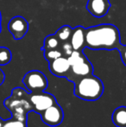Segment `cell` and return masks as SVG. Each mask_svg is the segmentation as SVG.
Returning <instances> with one entry per match:
<instances>
[{"label":"cell","mask_w":126,"mask_h":127,"mask_svg":"<svg viewBox=\"0 0 126 127\" xmlns=\"http://www.w3.org/2000/svg\"><path fill=\"white\" fill-rule=\"evenodd\" d=\"M120 32L113 24H104L86 29V48L93 50H118Z\"/></svg>","instance_id":"cell-1"},{"label":"cell","mask_w":126,"mask_h":127,"mask_svg":"<svg viewBox=\"0 0 126 127\" xmlns=\"http://www.w3.org/2000/svg\"><path fill=\"white\" fill-rule=\"evenodd\" d=\"M29 94L24 89L16 87L12 90L10 97L4 99L3 105L5 108L11 112L12 118L27 121V114L34 111Z\"/></svg>","instance_id":"cell-2"},{"label":"cell","mask_w":126,"mask_h":127,"mask_svg":"<svg viewBox=\"0 0 126 127\" xmlns=\"http://www.w3.org/2000/svg\"><path fill=\"white\" fill-rule=\"evenodd\" d=\"M103 93L104 84L102 80L93 74L83 77L74 83V95L84 100H97Z\"/></svg>","instance_id":"cell-3"},{"label":"cell","mask_w":126,"mask_h":127,"mask_svg":"<svg viewBox=\"0 0 126 127\" xmlns=\"http://www.w3.org/2000/svg\"><path fill=\"white\" fill-rule=\"evenodd\" d=\"M67 59L70 63V70L66 79L68 81L75 83L83 77L93 74V64L83 51L74 50Z\"/></svg>","instance_id":"cell-4"},{"label":"cell","mask_w":126,"mask_h":127,"mask_svg":"<svg viewBox=\"0 0 126 127\" xmlns=\"http://www.w3.org/2000/svg\"><path fill=\"white\" fill-rule=\"evenodd\" d=\"M23 82L30 93L45 91L49 85L45 74L38 70H31L28 72L23 79Z\"/></svg>","instance_id":"cell-5"},{"label":"cell","mask_w":126,"mask_h":127,"mask_svg":"<svg viewBox=\"0 0 126 127\" xmlns=\"http://www.w3.org/2000/svg\"><path fill=\"white\" fill-rule=\"evenodd\" d=\"M29 95L30 102L34 107V112L39 114L56 103L55 98L51 94L45 93L44 91L39 93H29Z\"/></svg>","instance_id":"cell-6"},{"label":"cell","mask_w":126,"mask_h":127,"mask_svg":"<svg viewBox=\"0 0 126 127\" xmlns=\"http://www.w3.org/2000/svg\"><path fill=\"white\" fill-rule=\"evenodd\" d=\"M42 122L49 126H57L61 124L64 119L63 110L58 103H54L40 113Z\"/></svg>","instance_id":"cell-7"},{"label":"cell","mask_w":126,"mask_h":127,"mask_svg":"<svg viewBox=\"0 0 126 127\" xmlns=\"http://www.w3.org/2000/svg\"><path fill=\"white\" fill-rule=\"evenodd\" d=\"M29 23L24 17L21 16H16L10 20L8 29L15 40H20L24 38L29 30Z\"/></svg>","instance_id":"cell-8"},{"label":"cell","mask_w":126,"mask_h":127,"mask_svg":"<svg viewBox=\"0 0 126 127\" xmlns=\"http://www.w3.org/2000/svg\"><path fill=\"white\" fill-rule=\"evenodd\" d=\"M111 8L109 0H88L86 10L94 17L100 18L108 13Z\"/></svg>","instance_id":"cell-9"},{"label":"cell","mask_w":126,"mask_h":127,"mask_svg":"<svg viewBox=\"0 0 126 127\" xmlns=\"http://www.w3.org/2000/svg\"><path fill=\"white\" fill-rule=\"evenodd\" d=\"M49 68L54 76L66 78L70 70V63L67 57L61 56L49 62Z\"/></svg>","instance_id":"cell-10"},{"label":"cell","mask_w":126,"mask_h":127,"mask_svg":"<svg viewBox=\"0 0 126 127\" xmlns=\"http://www.w3.org/2000/svg\"><path fill=\"white\" fill-rule=\"evenodd\" d=\"M69 42L74 50L83 51V49H86V28L80 25L73 28Z\"/></svg>","instance_id":"cell-11"},{"label":"cell","mask_w":126,"mask_h":127,"mask_svg":"<svg viewBox=\"0 0 126 127\" xmlns=\"http://www.w3.org/2000/svg\"><path fill=\"white\" fill-rule=\"evenodd\" d=\"M112 122L117 127H126V106H119L112 113Z\"/></svg>","instance_id":"cell-12"},{"label":"cell","mask_w":126,"mask_h":127,"mask_svg":"<svg viewBox=\"0 0 126 127\" xmlns=\"http://www.w3.org/2000/svg\"><path fill=\"white\" fill-rule=\"evenodd\" d=\"M61 42L56 36L55 34L49 35L44 39L43 46L42 47V50H46V49H60Z\"/></svg>","instance_id":"cell-13"},{"label":"cell","mask_w":126,"mask_h":127,"mask_svg":"<svg viewBox=\"0 0 126 127\" xmlns=\"http://www.w3.org/2000/svg\"><path fill=\"white\" fill-rule=\"evenodd\" d=\"M73 28L69 25H63L61 26L57 31L55 32L56 36L60 40L61 43L66 42H69L71 35H72Z\"/></svg>","instance_id":"cell-14"},{"label":"cell","mask_w":126,"mask_h":127,"mask_svg":"<svg viewBox=\"0 0 126 127\" xmlns=\"http://www.w3.org/2000/svg\"><path fill=\"white\" fill-rule=\"evenodd\" d=\"M12 58L11 52L8 48L0 47V65L4 66L10 63Z\"/></svg>","instance_id":"cell-15"},{"label":"cell","mask_w":126,"mask_h":127,"mask_svg":"<svg viewBox=\"0 0 126 127\" xmlns=\"http://www.w3.org/2000/svg\"><path fill=\"white\" fill-rule=\"evenodd\" d=\"M44 52V57L49 62H52V61L55 60V59L59 58L61 56H63L62 52L61 51L60 49H46L43 50Z\"/></svg>","instance_id":"cell-16"},{"label":"cell","mask_w":126,"mask_h":127,"mask_svg":"<svg viewBox=\"0 0 126 127\" xmlns=\"http://www.w3.org/2000/svg\"><path fill=\"white\" fill-rule=\"evenodd\" d=\"M2 127H27V121L19 120V119L11 118L10 119L4 120Z\"/></svg>","instance_id":"cell-17"},{"label":"cell","mask_w":126,"mask_h":127,"mask_svg":"<svg viewBox=\"0 0 126 127\" xmlns=\"http://www.w3.org/2000/svg\"><path fill=\"white\" fill-rule=\"evenodd\" d=\"M60 49L62 52L63 56H66V57H68L69 55L73 53V51H74V49H73L70 42H66L61 43V47H60Z\"/></svg>","instance_id":"cell-18"},{"label":"cell","mask_w":126,"mask_h":127,"mask_svg":"<svg viewBox=\"0 0 126 127\" xmlns=\"http://www.w3.org/2000/svg\"><path fill=\"white\" fill-rule=\"evenodd\" d=\"M118 51H119L120 55H121L122 62H123L124 65L126 67V45L120 46V48L118 49Z\"/></svg>","instance_id":"cell-19"},{"label":"cell","mask_w":126,"mask_h":127,"mask_svg":"<svg viewBox=\"0 0 126 127\" xmlns=\"http://www.w3.org/2000/svg\"><path fill=\"white\" fill-rule=\"evenodd\" d=\"M4 80H5V75H4V73L3 71L0 68V86L4 82Z\"/></svg>","instance_id":"cell-20"},{"label":"cell","mask_w":126,"mask_h":127,"mask_svg":"<svg viewBox=\"0 0 126 127\" xmlns=\"http://www.w3.org/2000/svg\"><path fill=\"white\" fill-rule=\"evenodd\" d=\"M3 122H4V120H3V119H2L1 117H0V127H2V126H3Z\"/></svg>","instance_id":"cell-21"},{"label":"cell","mask_w":126,"mask_h":127,"mask_svg":"<svg viewBox=\"0 0 126 127\" xmlns=\"http://www.w3.org/2000/svg\"><path fill=\"white\" fill-rule=\"evenodd\" d=\"M1 22H2V16H1V12H0V33H1V30H2V25H1Z\"/></svg>","instance_id":"cell-22"}]
</instances>
